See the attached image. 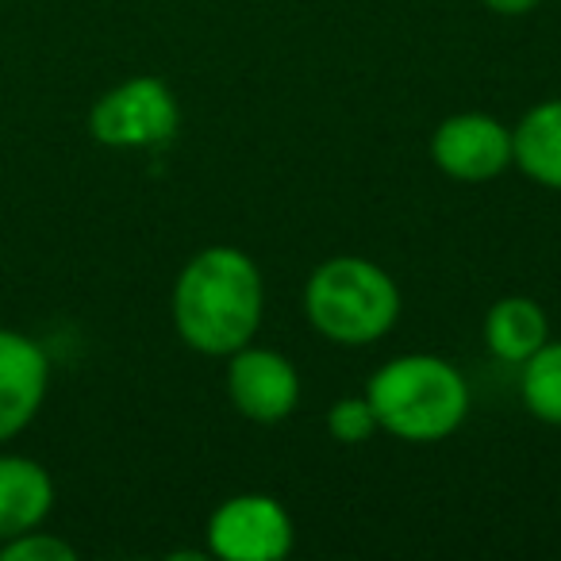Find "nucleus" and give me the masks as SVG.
<instances>
[{"label":"nucleus","mask_w":561,"mask_h":561,"mask_svg":"<svg viewBox=\"0 0 561 561\" xmlns=\"http://www.w3.org/2000/svg\"><path fill=\"white\" fill-rule=\"evenodd\" d=\"M173 328L188 351L227 358L254 343L265 312L257 262L239 247H204L181 265L170 297Z\"/></svg>","instance_id":"1"},{"label":"nucleus","mask_w":561,"mask_h":561,"mask_svg":"<svg viewBox=\"0 0 561 561\" xmlns=\"http://www.w3.org/2000/svg\"><path fill=\"white\" fill-rule=\"evenodd\" d=\"M366 400L377 427L400 443H443L469 415V381L438 354H400L374 369Z\"/></svg>","instance_id":"2"},{"label":"nucleus","mask_w":561,"mask_h":561,"mask_svg":"<svg viewBox=\"0 0 561 561\" xmlns=\"http://www.w3.org/2000/svg\"><path fill=\"white\" fill-rule=\"evenodd\" d=\"M305 316L335 346H369L400 320V285L389 270L358 254H335L305 285Z\"/></svg>","instance_id":"3"},{"label":"nucleus","mask_w":561,"mask_h":561,"mask_svg":"<svg viewBox=\"0 0 561 561\" xmlns=\"http://www.w3.org/2000/svg\"><path fill=\"white\" fill-rule=\"evenodd\" d=\"M181 104L173 89L154 73H139L108 93H101L89 108V135L108 150H154L178 135Z\"/></svg>","instance_id":"4"},{"label":"nucleus","mask_w":561,"mask_h":561,"mask_svg":"<svg viewBox=\"0 0 561 561\" xmlns=\"http://www.w3.org/2000/svg\"><path fill=\"white\" fill-rule=\"evenodd\" d=\"M208 553L224 561H280L293 550V515L265 492H239L208 519Z\"/></svg>","instance_id":"5"},{"label":"nucleus","mask_w":561,"mask_h":561,"mask_svg":"<svg viewBox=\"0 0 561 561\" xmlns=\"http://www.w3.org/2000/svg\"><path fill=\"white\" fill-rule=\"evenodd\" d=\"M431 162L454 181L481 185L512 170V127L489 112H458L446 116L431 135Z\"/></svg>","instance_id":"6"},{"label":"nucleus","mask_w":561,"mask_h":561,"mask_svg":"<svg viewBox=\"0 0 561 561\" xmlns=\"http://www.w3.org/2000/svg\"><path fill=\"white\" fill-rule=\"evenodd\" d=\"M227 397L250 423H280L300 404V374L285 354L247 343L227 354Z\"/></svg>","instance_id":"7"},{"label":"nucleus","mask_w":561,"mask_h":561,"mask_svg":"<svg viewBox=\"0 0 561 561\" xmlns=\"http://www.w3.org/2000/svg\"><path fill=\"white\" fill-rule=\"evenodd\" d=\"M50 392V354L27 331L0 328V446L20 438Z\"/></svg>","instance_id":"8"},{"label":"nucleus","mask_w":561,"mask_h":561,"mask_svg":"<svg viewBox=\"0 0 561 561\" xmlns=\"http://www.w3.org/2000/svg\"><path fill=\"white\" fill-rule=\"evenodd\" d=\"M55 477L27 454H0V542L43 527L55 512Z\"/></svg>","instance_id":"9"},{"label":"nucleus","mask_w":561,"mask_h":561,"mask_svg":"<svg viewBox=\"0 0 561 561\" xmlns=\"http://www.w3.org/2000/svg\"><path fill=\"white\" fill-rule=\"evenodd\" d=\"M512 165L535 185L561 193V96L535 104L512 127Z\"/></svg>","instance_id":"10"},{"label":"nucleus","mask_w":561,"mask_h":561,"mask_svg":"<svg viewBox=\"0 0 561 561\" xmlns=\"http://www.w3.org/2000/svg\"><path fill=\"white\" fill-rule=\"evenodd\" d=\"M550 339V320L530 297H504L484 312V346L492 358L523 366Z\"/></svg>","instance_id":"11"},{"label":"nucleus","mask_w":561,"mask_h":561,"mask_svg":"<svg viewBox=\"0 0 561 561\" xmlns=\"http://www.w3.org/2000/svg\"><path fill=\"white\" fill-rule=\"evenodd\" d=\"M519 397H523V408H527L538 423L561 427V343L546 339V343L523 362Z\"/></svg>","instance_id":"12"},{"label":"nucleus","mask_w":561,"mask_h":561,"mask_svg":"<svg viewBox=\"0 0 561 561\" xmlns=\"http://www.w3.org/2000/svg\"><path fill=\"white\" fill-rule=\"evenodd\" d=\"M328 431H331V438H335V443H343V446L369 443V438H374L381 427H377V415H374V408H369L366 392H362V397L335 400V404H331V412H328Z\"/></svg>","instance_id":"13"},{"label":"nucleus","mask_w":561,"mask_h":561,"mask_svg":"<svg viewBox=\"0 0 561 561\" xmlns=\"http://www.w3.org/2000/svg\"><path fill=\"white\" fill-rule=\"evenodd\" d=\"M0 561H78V546L55 530L32 527L24 535L0 542Z\"/></svg>","instance_id":"14"},{"label":"nucleus","mask_w":561,"mask_h":561,"mask_svg":"<svg viewBox=\"0 0 561 561\" xmlns=\"http://www.w3.org/2000/svg\"><path fill=\"white\" fill-rule=\"evenodd\" d=\"M484 9L496 12V16H527V12H535L542 0H481Z\"/></svg>","instance_id":"15"}]
</instances>
